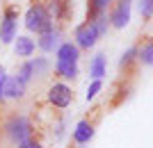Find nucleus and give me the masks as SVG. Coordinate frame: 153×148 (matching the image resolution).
Listing matches in <instances>:
<instances>
[{
	"label": "nucleus",
	"instance_id": "f257e3e1",
	"mask_svg": "<svg viewBox=\"0 0 153 148\" xmlns=\"http://www.w3.org/2000/svg\"><path fill=\"white\" fill-rule=\"evenodd\" d=\"M25 27L30 32H37V34H44L53 27V18L48 16L44 5H32L25 12Z\"/></svg>",
	"mask_w": 153,
	"mask_h": 148
},
{
	"label": "nucleus",
	"instance_id": "f03ea898",
	"mask_svg": "<svg viewBox=\"0 0 153 148\" xmlns=\"http://www.w3.org/2000/svg\"><path fill=\"white\" fill-rule=\"evenodd\" d=\"M5 130H7V137L16 144L30 139V135H32V125H30V121H27L25 116H12V119L5 123Z\"/></svg>",
	"mask_w": 153,
	"mask_h": 148
},
{
	"label": "nucleus",
	"instance_id": "7ed1b4c3",
	"mask_svg": "<svg viewBox=\"0 0 153 148\" xmlns=\"http://www.w3.org/2000/svg\"><path fill=\"white\" fill-rule=\"evenodd\" d=\"M76 41L80 48H87V50L94 48V43L98 41V30H96V25L91 21H87V23L76 27Z\"/></svg>",
	"mask_w": 153,
	"mask_h": 148
},
{
	"label": "nucleus",
	"instance_id": "20e7f679",
	"mask_svg": "<svg viewBox=\"0 0 153 148\" xmlns=\"http://www.w3.org/2000/svg\"><path fill=\"white\" fill-rule=\"evenodd\" d=\"M48 100L55 107H69L71 100H73V91L66 84H53L51 91H48Z\"/></svg>",
	"mask_w": 153,
	"mask_h": 148
},
{
	"label": "nucleus",
	"instance_id": "39448f33",
	"mask_svg": "<svg viewBox=\"0 0 153 148\" xmlns=\"http://www.w3.org/2000/svg\"><path fill=\"white\" fill-rule=\"evenodd\" d=\"M130 21V0H119L110 14V25L112 27H126Z\"/></svg>",
	"mask_w": 153,
	"mask_h": 148
},
{
	"label": "nucleus",
	"instance_id": "423d86ee",
	"mask_svg": "<svg viewBox=\"0 0 153 148\" xmlns=\"http://www.w3.org/2000/svg\"><path fill=\"white\" fill-rule=\"evenodd\" d=\"M44 7L48 12V16L55 21H64V18H69V14H71L69 0H48V5H44Z\"/></svg>",
	"mask_w": 153,
	"mask_h": 148
},
{
	"label": "nucleus",
	"instance_id": "0eeeda50",
	"mask_svg": "<svg viewBox=\"0 0 153 148\" xmlns=\"http://www.w3.org/2000/svg\"><path fill=\"white\" fill-rule=\"evenodd\" d=\"M78 57H80V50H78L76 43L66 41V43L57 46V62H73V64H76Z\"/></svg>",
	"mask_w": 153,
	"mask_h": 148
},
{
	"label": "nucleus",
	"instance_id": "6e6552de",
	"mask_svg": "<svg viewBox=\"0 0 153 148\" xmlns=\"http://www.w3.org/2000/svg\"><path fill=\"white\" fill-rule=\"evenodd\" d=\"M94 137V125H91L89 121H80L76 125V130H73V141L78 144V146H82V144H87Z\"/></svg>",
	"mask_w": 153,
	"mask_h": 148
},
{
	"label": "nucleus",
	"instance_id": "1a4fd4ad",
	"mask_svg": "<svg viewBox=\"0 0 153 148\" xmlns=\"http://www.w3.org/2000/svg\"><path fill=\"white\" fill-rule=\"evenodd\" d=\"M23 94H25V84L21 82L19 77H7V80H5V87H2V96L21 98Z\"/></svg>",
	"mask_w": 153,
	"mask_h": 148
},
{
	"label": "nucleus",
	"instance_id": "9d476101",
	"mask_svg": "<svg viewBox=\"0 0 153 148\" xmlns=\"http://www.w3.org/2000/svg\"><path fill=\"white\" fill-rule=\"evenodd\" d=\"M57 43H59V32H57V30H53V27L48 30V32H44V34H41V39H39V48L46 50V52L55 50Z\"/></svg>",
	"mask_w": 153,
	"mask_h": 148
},
{
	"label": "nucleus",
	"instance_id": "9b49d317",
	"mask_svg": "<svg viewBox=\"0 0 153 148\" xmlns=\"http://www.w3.org/2000/svg\"><path fill=\"white\" fill-rule=\"evenodd\" d=\"M16 55L19 57H30L32 52H34V39L30 37H16Z\"/></svg>",
	"mask_w": 153,
	"mask_h": 148
},
{
	"label": "nucleus",
	"instance_id": "f8f14e48",
	"mask_svg": "<svg viewBox=\"0 0 153 148\" xmlns=\"http://www.w3.org/2000/svg\"><path fill=\"white\" fill-rule=\"evenodd\" d=\"M55 73L59 77L73 80V77H78V64H73V62H57L55 64Z\"/></svg>",
	"mask_w": 153,
	"mask_h": 148
},
{
	"label": "nucleus",
	"instance_id": "ddd939ff",
	"mask_svg": "<svg viewBox=\"0 0 153 148\" xmlns=\"http://www.w3.org/2000/svg\"><path fill=\"white\" fill-rule=\"evenodd\" d=\"M0 39L9 43L12 39H16V21L14 18H5L2 21V27H0Z\"/></svg>",
	"mask_w": 153,
	"mask_h": 148
},
{
	"label": "nucleus",
	"instance_id": "4468645a",
	"mask_svg": "<svg viewBox=\"0 0 153 148\" xmlns=\"http://www.w3.org/2000/svg\"><path fill=\"white\" fill-rule=\"evenodd\" d=\"M110 2L112 0H89V18L87 21H94L98 16H103V12L110 7Z\"/></svg>",
	"mask_w": 153,
	"mask_h": 148
},
{
	"label": "nucleus",
	"instance_id": "2eb2a0df",
	"mask_svg": "<svg viewBox=\"0 0 153 148\" xmlns=\"http://www.w3.org/2000/svg\"><path fill=\"white\" fill-rule=\"evenodd\" d=\"M89 75H94V80H101L105 75V57L103 55H96L89 64Z\"/></svg>",
	"mask_w": 153,
	"mask_h": 148
},
{
	"label": "nucleus",
	"instance_id": "dca6fc26",
	"mask_svg": "<svg viewBox=\"0 0 153 148\" xmlns=\"http://www.w3.org/2000/svg\"><path fill=\"white\" fill-rule=\"evenodd\" d=\"M140 62L146 64V66H151V62H153V43L151 41H146V46L140 50Z\"/></svg>",
	"mask_w": 153,
	"mask_h": 148
},
{
	"label": "nucleus",
	"instance_id": "f3484780",
	"mask_svg": "<svg viewBox=\"0 0 153 148\" xmlns=\"http://www.w3.org/2000/svg\"><path fill=\"white\" fill-rule=\"evenodd\" d=\"M16 77H19L23 84H27L32 80V64H30V62H25V64L21 66V71H19V75H16Z\"/></svg>",
	"mask_w": 153,
	"mask_h": 148
},
{
	"label": "nucleus",
	"instance_id": "a211bd4d",
	"mask_svg": "<svg viewBox=\"0 0 153 148\" xmlns=\"http://www.w3.org/2000/svg\"><path fill=\"white\" fill-rule=\"evenodd\" d=\"M30 64H32V75H41V73L48 68V62H46V59H34Z\"/></svg>",
	"mask_w": 153,
	"mask_h": 148
},
{
	"label": "nucleus",
	"instance_id": "6ab92c4d",
	"mask_svg": "<svg viewBox=\"0 0 153 148\" xmlns=\"http://www.w3.org/2000/svg\"><path fill=\"white\" fill-rule=\"evenodd\" d=\"M140 7H142V16L149 21V18H151V14H153V0H142Z\"/></svg>",
	"mask_w": 153,
	"mask_h": 148
},
{
	"label": "nucleus",
	"instance_id": "aec40b11",
	"mask_svg": "<svg viewBox=\"0 0 153 148\" xmlns=\"http://www.w3.org/2000/svg\"><path fill=\"white\" fill-rule=\"evenodd\" d=\"M103 89V84H101V80H94V82L89 84V89H87V100H91V98L98 94V91Z\"/></svg>",
	"mask_w": 153,
	"mask_h": 148
},
{
	"label": "nucleus",
	"instance_id": "412c9836",
	"mask_svg": "<svg viewBox=\"0 0 153 148\" xmlns=\"http://www.w3.org/2000/svg\"><path fill=\"white\" fill-rule=\"evenodd\" d=\"M135 55H137V50H135V48H130V50H128L126 55H123V59H121V68H126V66H130V64H133Z\"/></svg>",
	"mask_w": 153,
	"mask_h": 148
},
{
	"label": "nucleus",
	"instance_id": "4be33fe9",
	"mask_svg": "<svg viewBox=\"0 0 153 148\" xmlns=\"http://www.w3.org/2000/svg\"><path fill=\"white\" fill-rule=\"evenodd\" d=\"M19 148H41V144L34 141V139H25V141H21Z\"/></svg>",
	"mask_w": 153,
	"mask_h": 148
},
{
	"label": "nucleus",
	"instance_id": "5701e85b",
	"mask_svg": "<svg viewBox=\"0 0 153 148\" xmlns=\"http://www.w3.org/2000/svg\"><path fill=\"white\" fill-rule=\"evenodd\" d=\"M5 80H7V75H5V68L0 66V100H2V87H5Z\"/></svg>",
	"mask_w": 153,
	"mask_h": 148
}]
</instances>
